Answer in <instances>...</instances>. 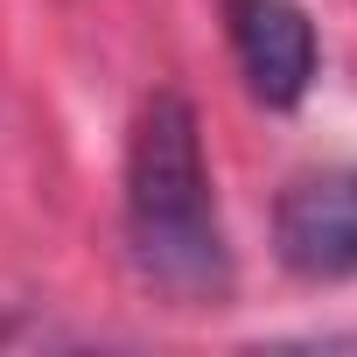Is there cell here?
<instances>
[{
	"mask_svg": "<svg viewBox=\"0 0 357 357\" xmlns=\"http://www.w3.org/2000/svg\"><path fill=\"white\" fill-rule=\"evenodd\" d=\"M126 259L133 273L183 301L211 308L231 294V245L211 197L204 126L183 91H154L126 140Z\"/></svg>",
	"mask_w": 357,
	"mask_h": 357,
	"instance_id": "1",
	"label": "cell"
},
{
	"mask_svg": "<svg viewBox=\"0 0 357 357\" xmlns=\"http://www.w3.org/2000/svg\"><path fill=\"white\" fill-rule=\"evenodd\" d=\"M225 36H231V56L259 105L287 112L308 98L322 50H315V22L294 0H225Z\"/></svg>",
	"mask_w": 357,
	"mask_h": 357,
	"instance_id": "3",
	"label": "cell"
},
{
	"mask_svg": "<svg viewBox=\"0 0 357 357\" xmlns=\"http://www.w3.org/2000/svg\"><path fill=\"white\" fill-rule=\"evenodd\" d=\"M273 252L294 280H357V168H322L280 197Z\"/></svg>",
	"mask_w": 357,
	"mask_h": 357,
	"instance_id": "2",
	"label": "cell"
}]
</instances>
